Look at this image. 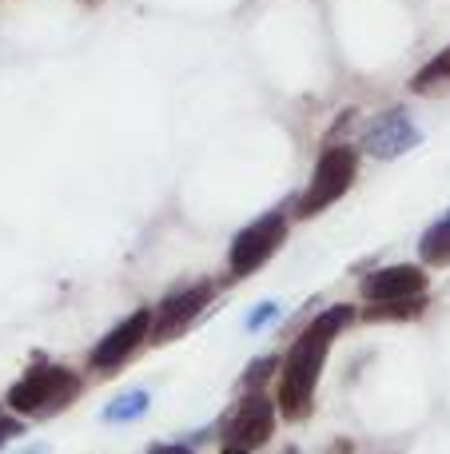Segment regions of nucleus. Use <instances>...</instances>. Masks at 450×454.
Returning <instances> with one entry per match:
<instances>
[{
    "instance_id": "f257e3e1",
    "label": "nucleus",
    "mask_w": 450,
    "mask_h": 454,
    "mask_svg": "<svg viewBox=\"0 0 450 454\" xmlns=\"http://www.w3.org/2000/svg\"><path fill=\"white\" fill-rule=\"evenodd\" d=\"M347 323H355V307H331L323 311L319 319L307 323L299 339L291 343L287 359L279 363V383H275V395H279V411H283L291 423L307 419L311 411V399H315V383H319V371L327 363V351H331L335 335H339Z\"/></svg>"
},
{
    "instance_id": "f03ea898",
    "label": "nucleus",
    "mask_w": 450,
    "mask_h": 454,
    "mask_svg": "<svg viewBox=\"0 0 450 454\" xmlns=\"http://www.w3.org/2000/svg\"><path fill=\"white\" fill-rule=\"evenodd\" d=\"M80 395V379L68 367L56 363H36L20 383L8 391V407L16 415H44V411H60L64 403H72Z\"/></svg>"
},
{
    "instance_id": "7ed1b4c3",
    "label": "nucleus",
    "mask_w": 450,
    "mask_h": 454,
    "mask_svg": "<svg viewBox=\"0 0 450 454\" xmlns=\"http://www.w3.org/2000/svg\"><path fill=\"white\" fill-rule=\"evenodd\" d=\"M355 172H359V152L355 148H327L315 164V176H311L307 192L299 200V220H311L319 215L323 207H331L343 192L355 184Z\"/></svg>"
},
{
    "instance_id": "20e7f679",
    "label": "nucleus",
    "mask_w": 450,
    "mask_h": 454,
    "mask_svg": "<svg viewBox=\"0 0 450 454\" xmlns=\"http://www.w3.org/2000/svg\"><path fill=\"white\" fill-rule=\"evenodd\" d=\"M283 239H287V215H279V212L260 215L255 223H247L244 231L231 239V251H228L231 275H236V279H244V275H255L271 255H275V247Z\"/></svg>"
},
{
    "instance_id": "39448f33",
    "label": "nucleus",
    "mask_w": 450,
    "mask_h": 454,
    "mask_svg": "<svg viewBox=\"0 0 450 454\" xmlns=\"http://www.w3.org/2000/svg\"><path fill=\"white\" fill-rule=\"evenodd\" d=\"M212 283H191V287L183 291H172V295L164 299V303L151 311V343H172V339H180L183 331L191 327V323L204 315V307L212 303Z\"/></svg>"
},
{
    "instance_id": "423d86ee",
    "label": "nucleus",
    "mask_w": 450,
    "mask_h": 454,
    "mask_svg": "<svg viewBox=\"0 0 450 454\" xmlns=\"http://www.w3.org/2000/svg\"><path fill=\"white\" fill-rule=\"evenodd\" d=\"M275 434V403L263 391H247L223 419V439L231 447H263Z\"/></svg>"
},
{
    "instance_id": "0eeeda50",
    "label": "nucleus",
    "mask_w": 450,
    "mask_h": 454,
    "mask_svg": "<svg viewBox=\"0 0 450 454\" xmlns=\"http://www.w3.org/2000/svg\"><path fill=\"white\" fill-rule=\"evenodd\" d=\"M148 335H151V311H144L140 307V311H132L124 323H116V327L96 343V351H92V359L88 363H92L96 371H116L124 359H132L136 347H140Z\"/></svg>"
},
{
    "instance_id": "6e6552de",
    "label": "nucleus",
    "mask_w": 450,
    "mask_h": 454,
    "mask_svg": "<svg viewBox=\"0 0 450 454\" xmlns=\"http://www.w3.org/2000/svg\"><path fill=\"white\" fill-rule=\"evenodd\" d=\"M427 291V271L415 263H399V267H383V271L367 275L363 279V295L371 303H395V299H419Z\"/></svg>"
},
{
    "instance_id": "1a4fd4ad",
    "label": "nucleus",
    "mask_w": 450,
    "mask_h": 454,
    "mask_svg": "<svg viewBox=\"0 0 450 454\" xmlns=\"http://www.w3.org/2000/svg\"><path fill=\"white\" fill-rule=\"evenodd\" d=\"M415 144H419V132H415V124L403 112L379 116L363 136V148L371 152L375 160H395V156H403V152H411Z\"/></svg>"
},
{
    "instance_id": "9d476101",
    "label": "nucleus",
    "mask_w": 450,
    "mask_h": 454,
    "mask_svg": "<svg viewBox=\"0 0 450 454\" xmlns=\"http://www.w3.org/2000/svg\"><path fill=\"white\" fill-rule=\"evenodd\" d=\"M419 259L431 267L450 263V220H438L435 227H427V235L419 239Z\"/></svg>"
},
{
    "instance_id": "9b49d317",
    "label": "nucleus",
    "mask_w": 450,
    "mask_h": 454,
    "mask_svg": "<svg viewBox=\"0 0 450 454\" xmlns=\"http://www.w3.org/2000/svg\"><path fill=\"white\" fill-rule=\"evenodd\" d=\"M148 391H124V395H116V399L104 407V423H132V419H140L144 411H148Z\"/></svg>"
},
{
    "instance_id": "f8f14e48",
    "label": "nucleus",
    "mask_w": 450,
    "mask_h": 454,
    "mask_svg": "<svg viewBox=\"0 0 450 454\" xmlns=\"http://www.w3.org/2000/svg\"><path fill=\"white\" fill-rule=\"evenodd\" d=\"M419 307H423V295L419 299H395V303H371V307H367V319H371V323L411 319V315H419Z\"/></svg>"
},
{
    "instance_id": "ddd939ff",
    "label": "nucleus",
    "mask_w": 450,
    "mask_h": 454,
    "mask_svg": "<svg viewBox=\"0 0 450 454\" xmlns=\"http://www.w3.org/2000/svg\"><path fill=\"white\" fill-rule=\"evenodd\" d=\"M438 80H450V48H446V52H438L435 60H431L427 68L411 80V88H415V92H427V88H435Z\"/></svg>"
},
{
    "instance_id": "4468645a",
    "label": "nucleus",
    "mask_w": 450,
    "mask_h": 454,
    "mask_svg": "<svg viewBox=\"0 0 450 454\" xmlns=\"http://www.w3.org/2000/svg\"><path fill=\"white\" fill-rule=\"evenodd\" d=\"M279 371V359H260V363H252V367L244 371V387L247 391H260L263 383H268V375H275Z\"/></svg>"
},
{
    "instance_id": "2eb2a0df",
    "label": "nucleus",
    "mask_w": 450,
    "mask_h": 454,
    "mask_svg": "<svg viewBox=\"0 0 450 454\" xmlns=\"http://www.w3.org/2000/svg\"><path fill=\"white\" fill-rule=\"evenodd\" d=\"M275 315H279V307H275V303H260L252 315H247V331H263L271 319H275Z\"/></svg>"
},
{
    "instance_id": "dca6fc26",
    "label": "nucleus",
    "mask_w": 450,
    "mask_h": 454,
    "mask_svg": "<svg viewBox=\"0 0 450 454\" xmlns=\"http://www.w3.org/2000/svg\"><path fill=\"white\" fill-rule=\"evenodd\" d=\"M16 434H20V423H16V419H4V415H0V447H4L8 439H16Z\"/></svg>"
},
{
    "instance_id": "f3484780",
    "label": "nucleus",
    "mask_w": 450,
    "mask_h": 454,
    "mask_svg": "<svg viewBox=\"0 0 450 454\" xmlns=\"http://www.w3.org/2000/svg\"><path fill=\"white\" fill-rule=\"evenodd\" d=\"M148 454H191L188 447H151Z\"/></svg>"
},
{
    "instance_id": "a211bd4d",
    "label": "nucleus",
    "mask_w": 450,
    "mask_h": 454,
    "mask_svg": "<svg viewBox=\"0 0 450 454\" xmlns=\"http://www.w3.org/2000/svg\"><path fill=\"white\" fill-rule=\"evenodd\" d=\"M351 450H355V442H347V439H339V442L331 447V454H351Z\"/></svg>"
},
{
    "instance_id": "6ab92c4d",
    "label": "nucleus",
    "mask_w": 450,
    "mask_h": 454,
    "mask_svg": "<svg viewBox=\"0 0 450 454\" xmlns=\"http://www.w3.org/2000/svg\"><path fill=\"white\" fill-rule=\"evenodd\" d=\"M220 454H252V450H247V447H231V442H223Z\"/></svg>"
},
{
    "instance_id": "aec40b11",
    "label": "nucleus",
    "mask_w": 450,
    "mask_h": 454,
    "mask_svg": "<svg viewBox=\"0 0 450 454\" xmlns=\"http://www.w3.org/2000/svg\"><path fill=\"white\" fill-rule=\"evenodd\" d=\"M287 454H299V447H287Z\"/></svg>"
}]
</instances>
